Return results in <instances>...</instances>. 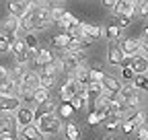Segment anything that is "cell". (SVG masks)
Masks as SVG:
<instances>
[{
  "label": "cell",
  "mask_w": 148,
  "mask_h": 140,
  "mask_svg": "<svg viewBox=\"0 0 148 140\" xmlns=\"http://www.w3.org/2000/svg\"><path fill=\"white\" fill-rule=\"evenodd\" d=\"M35 126L39 128L43 136H53L62 132V117L56 111H43V113H35Z\"/></svg>",
  "instance_id": "cell-1"
},
{
  "label": "cell",
  "mask_w": 148,
  "mask_h": 140,
  "mask_svg": "<svg viewBox=\"0 0 148 140\" xmlns=\"http://www.w3.org/2000/svg\"><path fill=\"white\" fill-rule=\"evenodd\" d=\"M119 99L132 109H138L140 107V91L136 89L134 84H121L119 89Z\"/></svg>",
  "instance_id": "cell-2"
},
{
  "label": "cell",
  "mask_w": 148,
  "mask_h": 140,
  "mask_svg": "<svg viewBox=\"0 0 148 140\" xmlns=\"http://www.w3.org/2000/svg\"><path fill=\"white\" fill-rule=\"evenodd\" d=\"M8 51H12V56H14L16 64H23V66H25V64L31 60V51L27 49L23 37H14V39L10 41V49H8Z\"/></svg>",
  "instance_id": "cell-3"
},
{
  "label": "cell",
  "mask_w": 148,
  "mask_h": 140,
  "mask_svg": "<svg viewBox=\"0 0 148 140\" xmlns=\"http://www.w3.org/2000/svg\"><path fill=\"white\" fill-rule=\"evenodd\" d=\"M51 14H49V6H35L33 8V25L35 31H43L51 25Z\"/></svg>",
  "instance_id": "cell-4"
},
{
  "label": "cell",
  "mask_w": 148,
  "mask_h": 140,
  "mask_svg": "<svg viewBox=\"0 0 148 140\" xmlns=\"http://www.w3.org/2000/svg\"><path fill=\"white\" fill-rule=\"evenodd\" d=\"M136 6H138V0H115V4L111 6V14L113 16H117V14L134 16L136 14Z\"/></svg>",
  "instance_id": "cell-5"
},
{
  "label": "cell",
  "mask_w": 148,
  "mask_h": 140,
  "mask_svg": "<svg viewBox=\"0 0 148 140\" xmlns=\"http://www.w3.org/2000/svg\"><path fill=\"white\" fill-rule=\"evenodd\" d=\"M14 117L18 121V126H29L35 121V107H31V105H18V109L14 111Z\"/></svg>",
  "instance_id": "cell-6"
},
{
  "label": "cell",
  "mask_w": 148,
  "mask_h": 140,
  "mask_svg": "<svg viewBox=\"0 0 148 140\" xmlns=\"http://www.w3.org/2000/svg\"><path fill=\"white\" fill-rule=\"evenodd\" d=\"M0 31H2L6 37L12 41L14 37H18V33H21V29H18V19L12 14H8L6 19L2 21V25H0Z\"/></svg>",
  "instance_id": "cell-7"
},
{
  "label": "cell",
  "mask_w": 148,
  "mask_h": 140,
  "mask_svg": "<svg viewBox=\"0 0 148 140\" xmlns=\"http://www.w3.org/2000/svg\"><path fill=\"white\" fill-rule=\"evenodd\" d=\"M119 47L123 51V56H136V54H140V39L125 37L119 41Z\"/></svg>",
  "instance_id": "cell-8"
},
{
  "label": "cell",
  "mask_w": 148,
  "mask_h": 140,
  "mask_svg": "<svg viewBox=\"0 0 148 140\" xmlns=\"http://www.w3.org/2000/svg\"><path fill=\"white\" fill-rule=\"evenodd\" d=\"M121 58H123V51L119 47V41H111L109 43V49H107V62L111 66H119Z\"/></svg>",
  "instance_id": "cell-9"
},
{
  "label": "cell",
  "mask_w": 148,
  "mask_h": 140,
  "mask_svg": "<svg viewBox=\"0 0 148 140\" xmlns=\"http://www.w3.org/2000/svg\"><path fill=\"white\" fill-rule=\"evenodd\" d=\"M21 86L23 89H39V74L35 72V70H25V74H23V78H21Z\"/></svg>",
  "instance_id": "cell-10"
},
{
  "label": "cell",
  "mask_w": 148,
  "mask_h": 140,
  "mask_svg": "<svg viewBox=\"0 0 148 140\" xmlns=\"http://www.w3.org/2000/svg\"><path fill=\"white\" fill-rule=\"evenodd\" d=\"M18 134H21L23 140H45V136L39 132V128L35 126V121H33V124H29V126H23Z\"/></svg>",
  "instance_id": "cell-11"
},
{
  "label": "cell",
  "mask_w": 148,
  "mask_h": 140,
  "mask_svg": "<svg viewBox=\"0 0 148 140\" xmlns=\"http://www.w3.org/2000/svg\"><path fill=\"white\" fill-rule=\"evenodd\" d=\"M146 115H148L146 109H140V107H138V109H132V111H130L125 119H127L130 124L134 126V130H136V128H140V126L146 124Z\"/></svg>",
  "instance_id": "cell-12"
},
{
  "label": "cell",
  "mask_w": 148,
  "mask_h": 140,
  "mask_svg": "<svg viewBox=\"0 0 148 140\" xmlns=\"http://www.w3.org/2000/svg\"><path fill=\"white\" fill-rule=\"evenodd\" d=\"M29 8H31V6L25 2V0H10V2H8V14L16 16V19H21V16H23Z\"/></svg>",
  "instance_id": "cell-13"
},
{
  "label": "cell",
  "mask_w": 148,
  "mask_h": 140,
  "mask_svg": "<svg viewBox=\"0 0 148 140\" xmlns=\"http://www.w3.org/2000/svg\"><path fill=\"white\" fill-rule=\"evenodd\" d=\"M130 68L134 70V74H146L148 72V58L142 56V54L132 56V66Z\"/></svg>",
  "instance_id": "cell-14"
},
{
  "label": "cell",
  "mask_w": 148,
  "mask_h": 140,
  "mask_svg": "<svg viewBox=\"0 0 148 140\" xmlns=\"http://www.w3.org/2000/svg\"><path fill=\"white\" fill-rule=\"evenodd\" d=\"M80 29L84 35H88L90 39H101L105 35V29L99 27V25H92V23H80Z\"/></svg>",
  "instance_id": "cell-15"
},
{
  "label": "cell",
  "mask_w": 148,
  "mask_h": 140,
  "mask_svg": "<svg viewBox=\"0 0 148 140\" xmlns=\"http://www.w3.org/2000/svg\"><path fill=\"white\" fill-rule=\"evenodd\" d=\"M21 101L18 97H2L0 95V113H6V111H16Z\"/></svg>",
  "instance_id": "cell-16"
},
{
  "label": "cell",
  "mask_w": 148,
  "mask_h": 140,
  "mask_svg": "<svg viewBox=\"0 0 148 140\" xmlns=\"http://www.w3.org/2000/svg\"><path fill=\"white\" fill-rule=\"evenodd\" d=\"M18 29L21 33H29V31H35V25H33V6L18 19Z\"/></svg>",
  "instance_id": "cell-17"
},
{
  "label": "cell",
  "mask_w": 148,
  "mask_h": 140,
  "mask_svg": "<svg viewBox=\"0 0 148 140\" xmlns=\"http://www.w3.org/2000/svg\"><path fill=\"white\" fill-rule=\"evenodd\" d=\"M53 58H56V56L51 54V49L43 47V49H37V51H35V58H33V60H35V66H39V68H41V66L49 64Z\"/></svg>",
  "instance_id": "cell-18"
},
{
  "label": "cell",
  "mask_w": 148,
  "mask_h": 140,
  "mask_svg": "<svg viewBox=\"0 0 148 140\" xmlns=\"http://www.w3.org/2000/svg\"><path fill=\"white\" fill-rule=\"evenodd\" d=\"M68 103L72 105V109H74V111H78V109L86 107V105L90 103V101H88V95H86V89H84V91H80V93H76V95H74Z\"/></svg>",
  "instance_id": "cell-19"
},
{
  "label": "cell",
  "mask_w": 148,
  "mask_h": 140,
  "mask_svg": "<svg viewBox=\"0 0 148 140\" xmlns=\"http://www.w3.org/2000/svg\"><path fill=\"white\" fill-rule=\"evenodd\" d=\"M72 76L76 78L80 84H84V86H86V84L90 82V66H86V64H80L76 70H74V74H72Z\"/></svg>",
  "instance_id": "cell-20"
},
{
  "label": "cell",
  "mask_w": 148,
  "mask_h": 140,
  "mask_svg": "<svg viewBox=\"0 0 148 140\" xmlns=\"http://www.w3.org/2000/svg\"><path fill=\"white\" fill-rule=\"evenodd\" d=\"M121 121H123V117H119V115H113V113H107L105 115V119L101 121V126L105 128V130H117L119 126H121Z\"/></svg>",
  "instance_id": "cell-21"
},
{
  "label": "cell",
  "mask_w": 148,
  "mask_h": 140,
  "mask_svg": "<svg viewBox=\"0 0 148 140\" xmlns=\"http://www.w3.org/2000/svg\"><path fill=\"white\" fill-rule=\"evenodd\" d=\"M70 41H72V37H70L66 31H62V33L56 35V37H51V45H53L56 49H66V47L70 45Z\"/></svg>",
  "instance_id": "cell-22"
},
{
  "label": "cell",
  "mask_w": 148,
  "mask_h": 140,
  "mask_svg": "<svg viewBox=\"0 0 148 140\" xmlns=\"http://www.w3.org/2000/svg\"><path fill=\"white\" fill-rule=\"evenodd\" d=\"M23 41H25V45H27V49L31 51V54H35V51L39 49V39H37L35 31H29V33H25Z\"/></svg>",
  "instance_id": "cell-23"
},
{
  "label": "cell",
  "mask_w": 148,
  "mask_h": 140,
  "mask_svg": "<svg viewBox=\"0 0 148 140\" xmlns=\"http://www.w3.org/2000/svg\"><path fill=\"white\" fill-rule=\"evenodd\" d=\"M78 23H80V21H78V19H76V16H74V14L66 12V14H64L62 19H60L58 23H56V25H60V27H62L64 31H68L70 27H74V25H78Z\"/></svg>",
  "instance_id": "cell-24"
},
{
  "label": "cell",
  "mask_w": 148,
  "mask_h": 140,
  "mask_svg": "<svg viewBox=\"0 0 148 140\" xmlns=\"http://www.w3.org/2000/svg\"><path fill=\"white\" fill-rule=\"evenodd\" d=\"M101 84L105 86V89H109V91H117V93H119V89H121V82H119L115 76H109V74H105V76H103Z\"/></svg>",
  "instance_id": "cell-25"
},
{
  "label": "cell",
  "mask_w": 148,
  "mask_h": 140,
  "mask_svg": "<svg viewBox=\"0 0 148 140\" xmlns=\"http://www.w3.org/2000/svg\"><path fill=\"white\" fill-rule=\"evenodd\" d=\"M90 103H92V111H97V113H105V111H107V107H109V101H107L103 95L95 97Z\"/></svg>",
  "instance_id": "cell-26"
},
{
  "label": "cell",
  "mask_w": 148,
  "mask_h": 140,
  "mask_svg": "<svg viewBox=\"0 0 148 140\" xmlns=\"http://www.w3.org/2000/svg\"><path fill=\"white\" fill-rule=\"evenodd\" d=\"M132 84L136 86L140 93H148V74H136L134 80H132Z\"/></svg>",
  "instance_id": "cell-27"
},
{
  "label": "cell",
  "mask_w": 148,
  "mask_h": 140,
  "mask_svg": "<svg viewBox=\"0 0 148 140\" xmlns=\"http://www.w3.org/2000/svg\"><path fill=\"white\" fill-rule=\"evenodd\" d=\"M33 97H35V105H41V103H45V101L51 97V91L45 89V86H39V89H35Z\"/></svg>",
  "instance_id": "cell-28"
},
{
  "label": "cell",
  "mask_w": 148,
  "mask_h": 140,
  "mask_svg": "<svg viewBox=\"0 0 148 140\" xmlns=\"http://www.w3.org/2000/svg\"><path fill=\"white\" fill-rule=\"evenodd\" d=\"M103 93V84L101 82H88L86 84V95H88V101H92L95 97H99Z\"/></svg>",
  "instance_id": "cell-29"
},
{
  "label": "cell",
  "mask_w": 148,
  "mask_h": 140,
  "mask_svg": "<svg viewBox=\"0 0 148 140\" xmlns=\"http://www.w3.org/2000/svg\"><path fill=\"white\" fill-rule=\"evenodd\" d=\"M64 134H66V136H64L66 140H78V138H80V132H78L76 124H72V121H68V124H66Z\"/></svg>",
  "instance_id": "cell-30"
},
{
  "label": "cell",
  "mask_w": 148,
  "mask_h": 140,
  "mask_svg": "<svg viewBox=\"0 0 148 140\" xmlns=\"http://www.w3.org/2000/svg\"><path fill=\"white\" fill-rule=\"evenodd\" d=\"M56 113H58L62 119H70L74 109H72V105L70 103H58V109H56Z\"/></svg>",
  "instance_id": "cell-31"
},
{
  "label": "cell",
  "mask_w": 148,
  "mask_h": 140,
  "mask_svg": "<svg viewBox=\"0 0 148 140\" xmlns=\"http://www.w3.org/2000/svg\"><path fill=\"white\" fill-rule=\"evenodd\" d=\"M105 35H107L109 41H119V37H121V29L113 23V25H109V27L105 29Z\"/></svg>",
  "instance_id": "cell-32"
},
{
  "label": "cell",
  "mask_w": 148,
  "mask_h": 140,
  "mask_svg": "<svg viewBox=\"0 0 148 140\" xmlns=\"http://www.w3.org/2000/svg\"><path fill=\"white\" fill-rule=\"evenodd\" d=\"M103 76H105V70H103L99 64L90 66V82H101V80H103Z\"/></svg>",
  "instance_id": "cell-33"
},
{
  "label": "cell",
  "mask_w": 148,
  "mask_h": 140,
  "mask_svg": "<svg viewBox=\"0 0 148 140\" xmlns=\"http://www.w3.org/2000/svg\"><path fill=\"white\" fill-rule=\"evenodd\" d=\"M72 97H74V91L68 86V82H64V84L60 86V101H62V103H68Z\"/></svg>",
  "instance_id": "cell-34"
},
{
  "label": "cell",
  "mask_w": 148,
  "mask_h": 140,
  "mask_svg": "<svg viewBox=\"0 0 148 140\" xmlns=\"http://www.w3.org/2000/svg\"><path fill=\"white\" fill-rule=\"evenodd\" d=\"M49 14H51V21H53V23H58L62 16L66 14V10H64L62 6H49Z\"/></svg>",
  "instance_id": "cell-35"
},
{
  "label": "cell",
  "mask_w": 148,
  "mask_h": 140,
  "mask_svg": "<svg viewBox=\"0 0 148 140\" xmlns=\"http://www.w3.org/2000/svg\"><path fill=\"white\" fill-rule=\"evenodd\" d=\"M113 19H115V25H117L119 29H123V27H127L130 23H132L134 16H127V14H117V16H113Z\"/></svg>",
  "instance_id": "cell-36"
},
{
  "label": "cell",
  "mask_w": 148,
  "mask_h": 140,
  "mask_svg": "<svg viewBox=\"0 0 148 140\" xmlns=\"http://www.w3.org/2000/svg\"><path fill=\"white\" fill-rule=\"evenodd\" d=\"M8 49H10V39L6 37V35H4L2 31H0V56L6 54Z\"/></svg>",
  "instance_id": "cell-37"
},
{
  "label": "cell",
  "mask_w": 148,
  "mask_h": 140,
  "mask_svg": "<svg viewBox=\"0 0 148 140\" xmlns=\"http://www.w3.org/2000/svg\"><path fill=\"white\" fill-rule=\"evenodd\" d=\"M86 124L92 126V128H95V126H101V115H99L97 111H90L88 117H86Z\"/></svg>",
  "instance_id": "cell-38"
},
{
  "label": "cell",
  "mask_w": 148,
  "mask_h": 140,
  "mask_svg": "<svg viewBox=\"0 0 148 140\" xmlns=\"http://www.w3.org/2000/svg\"><path fill=\"white\" fill-rule=\"evenodd\" d=\"M136 14H140V16H148V0H140L138 2V6H136Z\"/></svg>",
  "instance_id": "cell-39"
},
{
  "label": "cell",
  "mask_w": 148,
  "mask_h": 140,
  "mask_svg": "<svg viewBox=\"0 0 148 140\" xmlns=\"http://www.w3.org/2000/svg\"><path fill=\"white\" fill-rule=\"evenodd\" d=\"M41 105H43L45 111H56V109H58V103L53 101V97H49V99H47L45 103H41Z\"/></svg>",
  "instance_id": "cell-40"
},
{
  "label": "cell",
  "mask_w": 148,
  "mask_h": 140,
  "mask_svg": "<svg viewBox=\"0 0 148 140\" xmlns=\"http://www.w3.org/2000/svg\"><path fill=\"white\" fill-rule=\"evenodd\" d=\"M121 76H123L125 80H134L136 74H134V70H132V68H121Z\"/></svg>",
  "instance_id": "cell-41"
},
{
  "label": "cell",
  "mask_w": 148,
  "mask_h": 140,
  "mask_svg": "<svg viewBox=\"0 0 148 140\" xmlns=\"http://www.w3.org/2000/svg\"><path fill=\"white\" fill-rule=\"evenodd\" d=\"M136 130H138V140H148V128L146 126H140Z\"/></svg>",
  "instance_id": "cell-42"
},
{
  "label": "cell",
  "mask_w": 148,
  "mask_h": 140,
  "mask_svg": "<svg viewBox=\"0 0 148 140\" xmlns=\"http://www.w3.org/2000/svg\"><path fill=\"white\" fill-rule=\"evenodd\" d=\"M119 128H121V130H123L125 134H132V132H134V126L130 124L127 119H123V121H121V126H119Z\"/></svg>",
  "instance_id": "cell-43"
},
{
  "label": "cell",
  "mask_w": 148,
  "mask_h": 140,
  "mask_svg": "<svg viewBox=\"0 0 148 140\" xmlns=\"http://www.w3.org/2000/svg\"><path fill=\"white\" fill-rule=\"evenodd\" d=\"M119 66L121 68H130V66H132V56H123L121 62H119Z\"/></svg>",
  "instance_id": "cell-44"
},
{
  "label": "cell",
  "mask_w": 148,
  "mask_h": 140,
  "mask_svg": "<svg viewBox=\"0 0 148 140\" xmlns=\"http://www.w3.org/2000/svg\"><path fill=\"white\" fill-rule=\"evenodd\" d=\"M4 134H10V130H8V126H6V121L0 119V136H4Z\"/></svg>",
  "instance_id": "cell-45"
},
{
  "label": "cell",
  "mask_w": 148,
  "mask_h": 140,
  "mask_svg": "<svg viewBox=\"0 0 148 140\" xmlns=\"http://www.w3.org/2000/svg\"><path fill=\"white\" fill-rule=\"evenodd\" d=\"M6 78H8V68L0 66V82H2V80H6Z\"/></svg>",
  "instance_id": "cell-46"
},
{
  "label": "cell",
  "mask_w": 148,
  "mask_h": 140,
  "mask_svg": "<svg viewBox=\"0 0 148 140\" xmlns=\"http://www.w3.org/2000/svg\"><path fill=\"white\" fill-rule=\"evenodd\" d=\"M103 4H105V6H109V8H111V6H113V4H115V0H103Z\"/></svg>",
  "instance_id": "cell-47"
},
{
  "label": "cell",
  "mask_w": 148,
  "mask_h": 140,
  "mask_svg": "<svg viewBox=\"0 0 148 140\" xmlns=\"http://www.w3.org/2000/svg\"><path fill=\"white\" fill-rule=\"evenodd\" d=\"M0 140H14L12 134H4V136H0Z\"/></svg>",
  "instance_id": "cell-48"
},
{
  "label": "cell",
  "mask_w": 148,
  "mask_h": 140,
  "mask_svg": "<svg viewBox=\"0 0 148 140\" xmlns=\"http://www.w3.org/2000/svg\"><path fill=\"white\" fill-rule=\"evenodd\" d=\"M142 39H148V27H144V33H142Z\"/></svg>",
  "instance_id": "cell-49"
},
{
  "label": "cell",
  "mask_w": 148,
  "mask_h": 140,
  "mask_svg": "<svg viewBox=\"0 0 148 140\" xmlns=\"http://www.w3.org/2000/svg\"><path fill=\"white\" fill-rule=\"evenodd\" d=\"M103 140H113V138H109V136H107V138H103Z\"/></svg>",
  "instance_id": "cell-50"
},
{
  "label": "cell",
  "mask_w": 148,
  "mask_h": 140,
  "mask_svg": "<svg viewBox=\"0 0 148 140\" xmlns=\"http://www.w3.org/2000/svg\"><path fill=\"white\" fill-rule=\"evenodd\" d=\"M45 2H49V0H45Z\"/></svg>",
  "instance_id": "cell-51"
}]
</instances>
